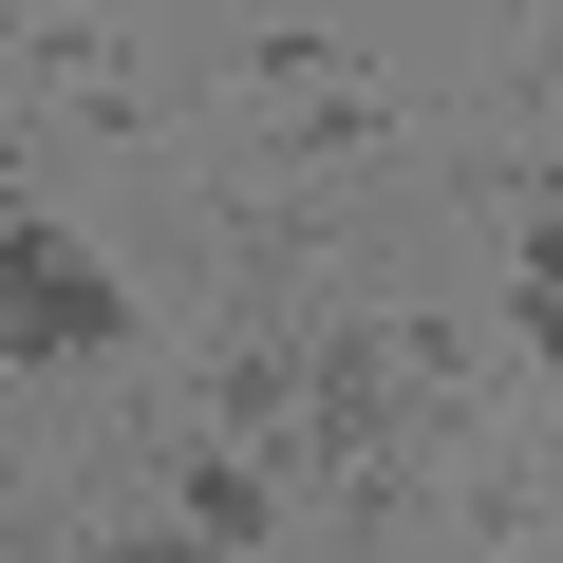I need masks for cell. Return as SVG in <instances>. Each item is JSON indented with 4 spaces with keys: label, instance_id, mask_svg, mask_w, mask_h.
<instances>
[{
    "label": "cell",
    "instance_id": "obj_2",
    "mask_svg": "<svg viewBox=\"0 0 563 563\" xmlns=\"http://www.w3.org/2000/svg\"><path fill=\"white\" fill-rule=\"evenodd\" d=\"M169 526H188L207 563H263V544H282V470H263L244 432H169Z\"/></svg>",
    "mask_w": 563,
    "mask_h": 563
},
{
    "label": "cell",
    "instance_id": "obj_1",
    "mask_svg": "<svg viewBox=\"0 0 563 563\" xmlns=\"http://www.w3.org/2000/svg\"><path fill=\"white\" fill-rule=\"evenodd\" d=\"M132 357V301H113V263L38 207H0V376H95Z\"/></svg>",
    "mask_w": 563,
    "mask_h": 563
},
{
    "label": "cell",
    "instance_id": "obj_5",
    "mask_svg": "<svg viewBox=\"0 0 563 563\" xmlns=\"http://www.w3.org/2000/svg\"><path fill=\"white\" fill-rule=\"evenodd\" d=\"M76 563H207V544H188V526H95Z\"/></svg>",
    "mask_w": 563,
    "mask_h": 563
},
{
    "label": "cell",
    "instance_id": "obj_4",
    "mask_svg": "<svg viewBox=\"0 0 563 563\" xmlns=\"http://www.w3.org/2000/svg\"><path fill=\"white\" fill-rule=\"evenodd\" d=\"M207 432L282 451V432H301V357H282V339H225V357H207Z\"/></svg>",
    "mask_w": 563,
    "mask_h": 563
},
{
    "label": "cell",
    "instance_id": "obj_3",
    "mask_svg": "<svg viewBox=\"0 0 563 563\" xmlns=\"http://www.w3.org/2000/svg\"><path fill=\"white\" fill-rule=\"evenodd\" d=\"M38 95H57L76 132H151V76H132L95 20H38Z\"/></svg>",
    "mask_w": 563,
    "mask_h": 563
},
{
    "label": "cell",
    "instance_id": "obj_6",
    "mask_svg": "<svg viewBox=\"0 0 563 563\" xmlns=\"http://www.w3.org/2000/svg\"><path fill=\"white\" fill-rule=\"evenodd\" d=\"M488 563H526V544H488Z\"/></svg>",
    "mask_w": 563,
    "mask_h": 563
}]
</instances>
